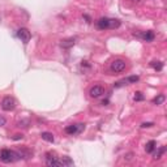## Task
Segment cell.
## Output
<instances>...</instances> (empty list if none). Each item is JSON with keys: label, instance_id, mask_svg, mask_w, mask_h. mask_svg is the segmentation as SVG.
I'll list each match as a JSON object with an SVG mask.
<instances>
[{"label": "cell", "instance_id": "1", "mask_svg": "<svg viewBox=\"0 0 167 167\" xmlns=\"http://www.w3.org/2000/svg\"><path fill=\"white\" fill-rule=\"evenodd\" d=\"M17 159H21L19 152L9 150V149H3L0 152V161L4 162V163H12V162H16Z\"/></svg>", "mask_w": 167, "mask_h": 167}, {"label": "cell", "instance_id": "15", "mask_svg": "<svg viewBox=\"0 0 167 167\" xmlns=\"http://www.w3.org/2000/svg\"><path fill=\"white\" fill-rule=\"evenodd\" d=\"M165 99H166V97L163 94H159V95H157L155 98L153 99V104H157V106H158V104H162L165 102Z\"/></svg>", "mask_w": 167, "mask_h": 167}, {"label": "cell", "instance_id": "2", "mask_svg": "<svg viewBox=\"0 0 167 167\" xmlns=\"http://www.w3.org/2000/svg\"><path fill=\"white\" fill-rule=\"evenodd\" d=\"M46 165L50 167H64L61 162L54 153H46Z\"/></svg>", "mask_w": 167, "mask_h": 167}, {"label": "cell", "instance_id": "24", "mask_svg": "<svg viewBox=\"0 0 167 167\" xmlns=\"http://www.w3.org/2000/svg\"><path fill=\"white\" fill-rule=\"evenodd\" d=\"M132 2H133V3H140L141 0H132Z\"/></svg>", "mask_w": 167, "mask_h": 167}, {"label": "cell", "instance_id": "8", "mask_svg": "<svg viewBox=\"0 0 167 167\" xmlns=\"http://www.w3.org/2000/svg\"><path fill=\"white\" fill-rule=\"evenodd\" d=\"M102 94H104V87L101 86V85H94L93 87H90L89 90V95L91 98H98Z\"/></svg>", "mask_w": 167, "mask_h": 167}, {"label": "cell", "instance_id": "23", "mask_svg": "<svg viewBox=\"0 0 167 167\" xmlns=\"http://www.w3.org/2000/svg\"><path fill=\"white\" fill-rule=\"evenodd\" d=\"M20 138H22V135H16L15 137H13V140H20Z\"/></svg>", "mask_w": 167, "mask_h": 167}, {"label": "cell", "instance_id": "5", "mask_svg": "<svg viewBox=\"0 0 167 167\" xmlns=\"http://www.w3.org/2000/svg\"><path fill=\"white\" fill-rule=\"evenodd\" d=\"M84 129H85V124H72V125H68V127H65V133H68V135H77V133H80V132H82Z\"/></svg>", "mask_w": 167, "mask_h": 167}, {"label": "cell", "instance_id": "3", "mask_svg": "<svg viewBox=\"0 0 167 167\" xmlns=\"http://www.w3.org/2000/svg\"><path fill=\"white\" fill-rule=\"evenodd\" d=\"M125 61L124 60H121V59H116V60H114L112 63H111V67H110V69H111L112 72H115V73H120L123 72L125 69Z\"/></svg>", "mask_w": 167, "mask_h": 167}, {"label": "cell", "instance_id": "10", "mask_svg": "<svg viewBox=\"0 0 167 167\" xmlns=\"http://www.w3.org/2000/svg\"><path fill=\"white\" fill-rule=\"evenodd\" d=\"M137 37L142 38L144 41H146V42H152L153 39H154V33L153 32H142V33L137 34Z\"/></svg>", "mask_w": 167, "mask_h": 167}, {"label": "cell", "instance_id": "4", "mask_svg": "<svg viewBox=\"0 0 167 167\" xmlns=\"http://www.w3.org/2000/svg\"><path fill=\"white\" fill-rule=\"evenodd\" d=\"M16 107V101L12 98V97H5L2 101V108L4 111H12Z\"/></svg>", "mask_w": 167, "mask_h": 167}, {"label": "cell", "instance_id": "13", "mask_svg": "<svg viewBox=\"0 0 167 167\" xmlns=\"http://www.w3.org/2000/svg\"><path fill=\"white\" fill-rule=\"evenodd\" d=\"M41 137H42V140H45V141H47V142H54V135L52 133H50V132H43V133L41 135Z\"/></svg>", "mask_w": 167, "mask_h": 167}, {"label": "cell", "instance_id": "9", "mask_svg": "<svg viewBox=\"0 0 167 167\" xmlns=\"http://www.w3.org/2000/svg\"><path fill=\"white\" fill-rule=\"evenodd\" d=\"M97 26H98V29H101V30L110 29V19H107V17H101V19L97 21Z\"/></svg>", "mask_w": 167, "mask_h": 167}, {"label": "cell", "instance_id": "11", "mask_svg": "<svg viewBox=\"0 0 167 167\" xmlns=\"http://www.w3.org/2000/svg\"><path fill=\"white\" fill-rule=\"evenodd\" d=\"M74 43H76L74 38H67V39H63V41L60 42V46L63 48H71L72 46H74Z\"/></svg>", "mask_w": 167, "mask_h": 167}, {"label": "cell", "instance_id": "7", "mask_svg": "<svg viewBox=\"0 0 167 167\" xmlns=\"http://www.w3.org/2000/svg\"><path fill=\"white\" fill-rule=\"evenodd\" d=\"M17 37L24 43H28L30 41V38H32V34H30V32L26 28H21V29H19V32H17Z\"/></svg>", "mask_w": 167, "mask_h": 167}, {"label": "cell", "instance_id": "20", "mask_svg": "<svg viewBox=\"0 0 167 167\" xmlns=\"http://www.w3.org/2000/svg\"><path fill=\"white\" fill-rule=\"evenodd\" d=\"M153 125H154L153 123H142L141 124L142 128H150V127H153Z\"/></svg>", "mask_w": 167, "mask_h": 167}, {"label": "cell", "instance_id": "16", "mask_svg": "<svg viewBox=\"0 0 167 167\" xmlns=\"http://www.w3.org/2000/svg\"><path fill=\"white\" fill-rule=\"evenodd\" d=\"M150 65L155 71H162V68H163V63H162V61H152Z\"/></svg>", "mask_w": 167, "mask_h": 167}, {"label": "cell", "instance_id": "18", "mask_svg": "<svg viewBox=\"0 0 167 167\" xmlns=\"http://www.w3.org/2000/svg\"><path fill=\"white\" fill-rule=\"evenodd\" d=\"M60 161L63 162V166H73V161H72L69 157H67V155L63 157Z\"/></svg>", "mask_w": 167, "mask_h": 167}, {"label": "cell", "instance_id": "17", "mask_svg": "<svg viewBox=\"0 0 167 167\" xmlns=\"http://www.w3.org/2000/svg\"><path fill=\"white\" fill-rule=\"evenodd\" d=\"M120 26V21L115 19H110V29H118Z\"/></svg>", "mask_w": 167, "mask_h": 167}, {"label": "cell", "instance_id": "14", "mask_svg": "<svg viewBox=\"0 0 167 167\" xmlns=\"http://www.w3.org/2000/svg\"><path fill=\"white\" fill-rule=\"evenodd\" d=\"M165 152H166V146H161L158 150L154 153V157H153V159H161V157L165 154Z\"/></svg>", "mask_w": 167, "mask_h": 167}, {"label": "cell", "instance_id": "12", "mask_svg": "<svg viewBox=\"0 0 167 167\" xmlns=\"http://www.w3.org/2000/svg\"><path fill=\"white\" fill-rule=\"evenodd\" d=\"M155 149H157V142L154 140H152V141H149L146 145H145V150H146V153H153Z\"/></svg>", "mask_w": 167, "mask_h": 167}, {"label": "cell", "instance_id": "22", "mask_svg": "<svg viewBox=\"0 0 167 167\" xmlns=\"http://www.w3.org/2000/svg\"><path fill=\"white\" fill-rule=\"evenodd\" d=\"M132 155H133V154H132V153H128V154H127V155H124V159H127V161H132V158H133Z\"/></svg>", "mask_w": 167, "mask_h": 167}, {"label": "cell", "instance_id": "21", "mask_svg": "<svg viewBox=\"0 0 167 167\" xmlns=\"http://www.w3.org/2000/svg\"><path fill=\"white\" fill-rule=\"evenodd\" d=\"M5 123H7V120H5V118H3V116H0V127H3V125H5Z\"/></svg>", "mask_w": 167, "mask_h": 167}, {"label": "cell", "instance_id": "6", "mask_svg": "<svg viewBox=\"0 0 167 167\" xmlns=\"http://www.w3.org/2000/svg\"><path fill=\"white\" fill-rule=\"evenodd\" d=\"M138 80H140L138 76H129V77L124 78V80L115 82V84H114V86H115V87H120V86H123V85H128V84H136Z\"/></svg>", "mask_w": 167, "mask_h": 167}, {"label": "cell", "instance_id": "19", "mask_svg": "<svg viewBox=\"0 0 167 167\" xmlns=\"http://www.w3.org/2000/svg\"><path fill=\"white\" fill-rule=\"evenodd\" d=\"M144 99V95L142 93H140V91H137V93H135V101H142Z\"/></svg>", "mask_w": 167, "mask_h": 167}]
</instances>
